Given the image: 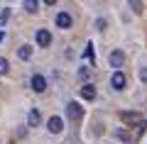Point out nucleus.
<instances>
[{"label":"nucleus","mask_w":147,"mask_h":144,"mask_svg":"<svg viewBox=\"0 0 147 144\" xmlns=\"http://www.w3.org/2000/svg\"><path fill=\"white\" fill-rule=\"evenodd\" d=\"M120 117H123V122H137V125L142 122V117L137 113H120Z\"/></svg>","instance_id":"9d476101"},{"label":"nucleus","mask_w":147,"mask_h":144,"mask_svg":"<svg viewBox=\"0 0 147 144\" xmlns=\"http://www.w3.org/2000/svg\"><path fill=\"white\" fill-rule=\"evenodd\" d=\"M66 115H69L71 120H79L81 115H84V110H81L79 103H69V105H66Z\"/></svg>","instance_id":"423d86ee"},{"label":"nucleus","mask_w":147,"mask_h":144,"mask_svg":"<svg viewBox=\"0 0 147 144\" xmlns=\"http://www.w3.org/2000/svg\"><path fill=\"white\" fill-rule=\"evenodd\" d=\"M71 25H74V20H71L69 12H59V15H57V27H59V29H69Z\"/></svg>","instance_id":"20e7f679"},{"label":"nucleus","mask_w":147,"mask_h":144,"mask_svg":"<svg viewBox=\"0 0 147 144\" xmlns=\"http://www.w3.org/2000/svg\"><path fill=\"white\" fill-rule=\"evenodd\" d=\"M96 27L98 29H105V20H96Z\"/></svg>","instance_id":"6ab92c4d"},{"label":"nucleus","mask_w":147,"mask_h":144,"mask_svg":"<svg viewBox=\"0 0 147 144\" xmlns=\"http://www.w3.org/2000/svg\"><path fill=\"white\" fill-rule=\"evenodd\" d=\"M84 59H88V61H91V59H96V54H93V44H88V46H86V52H84Z\"/></svg>","instance_id":"4468645a"},{"label":"nucleus","mask_w":147,"mask_h":144,"mask_svg":"<svg viewBox=\"0 0 147 144\" xmlns=\"http://www.w3.org/2000/svg\"><path fill=\"white\" fill-rule=\"evenodd\" d=\"M88 73H91V71H88V66H84V68H79V76H81V78H88Z\"/></svg>","instance_id":"f3484780"},{"label":"nucleus","mask_w":147,"mask_h":144,"mask_svg":"<svg viewBox=\"0 0 147 144\" xmlns=\"http://www.w3.org/2000/svg\"><path fill=\"white\" fill-rule=\"evenodd\" d=\"M22 7H25L27 12H34V10H37V0H34V3H32V0H25V3H22Z\"/></svg>","instance_id":"ddd939ff"},{"label":"nucleus","mask_w":147,"mask_h":144,"mask_svg":"<svg viewBox=\"0 0 147 144\" xmlns=\"http://www.w3.org/2000/svg\"><path fill=\"white\" fill-rule=\"evenodd\" d=\"M39 110H30V113H27V125H30V127H37V125H39Z\"/></svg>","instance_id":"1a4fd4ad"},{"label":"nucleus","mask_w":147,"mask_h":144,"mask_svg":"<svg viewBox=\"0 0 147 144\" xmlns=\"http://www.w3.org/2000/svg\"><path fill=\"white\" fill-rule=\"evenodd\" d=\"M30 86L34 93H44V88H47V81H44V76H39V73H34V76L30 78Z\"/></svg>","instance_id":"f03ea898"},{"label":"nucleus","mask_w":147,"mask_h":144,"mask_svg":"<svg viewBox=\"0 0 147 144\" xmlns=\"http://www.w3.org/2000/svg\"><path fill=\"white\" fill-rule=\"evenodd\" d=\"M7 68H10L7 66V59H0V73H7Z\"/></svg>","instance_id":"dca6fc26"},{"label":"nucleus","mask_w":147,"mask_h":144,"mask_svg":"<svg viewBox=\"0 0 147 144\" xmlns=\"http://www.w3.org/2000/svg\"><path fill=\"white\" fill-rule=\"evenodd\" d=\"M125 83H127L125 73H123V71H113V76H110V86L115 88V90H123V88H125Z\"/></svg>","instance_id":"f257e3e1"},{"label":"nucleus","mask_w":147,"mask_h":144,"mask_svg":"<svg viewBox=\"0 0 147 144\" xmlns=\"http://www.w3.org/2000/svg\"><path fill=\"white\" fill-rule=\"evenodd\" d=\"M81 98H86V100H93L96 98V86H93V83H86V86L81 88Z\"/></svg>","instance_id":"6e6552de"},{"label":"nucleus","mask_w":147,"mask_h":144,"mask_svg":"<svg viewBox=\"0 0 147 144\" xmlns=\"http://www.w3.org/2000/svg\"><path fill=\"white\" fill-rule=\"evenodd\" d=\"M140 78H142V81H147V68H142V71H140Z\"/></svg>","instance_id":"aec40b11"},{"label":"nucleus","mask_w":147,"mask_h":144,"mask_svg":"<svg viewBox=\"0 0 147 144\" xmlns=\"http://www.w3.org/2000/svg\"><path fill=\"white\" fill-rule=\"evenodd\" d=\"M108 61H110V66H115V68H120V66H123V61H125V54H123L120 49H115V52H110Z\"/></svg>","instance_id":"39448f33"},{"label":"nucleus","mask_w":147,"mask_h":144,"mask_svg":"<svg viewBox=\"0 0 147 144\" xmlns=\"http://www.w3.org/2000/svg\"><path fill=\"white\" fill-rule=\"evenodd\" d=\"M7 17H10V10H7V7H5V10L0 12V27H5V22H7Z\"/></svg>","instance_id":"2eb2a0df"},{"label":"nucleus","mask_w":147,"mask_h":144,"mask_svg":"<svg viewBox=\"0 0 147 144\" xmlns=\"http://www.w3.org/2000/svg\"><path fill=\"white\" fill-rule=\"evenodd\" d=\"M115 137H118V139H123V142H132V137L125 132V129H115Z\"/></svg>","instance_id":"f8f14e48"},{"label":"nucleus","mask_w":147,"mask_h":144,"mask_svg":"<svg viewBox=\"0 0 147 144\" xmlns=\"http://www.w3.org/2000/svg\"><path fill=\"white\" fill-rule=\"evenodd\" d=\"M17 56H20L22 61H25V59H30V56H32V46H30V44H22L20 49H17Z\"/></svg>","instance_id":"9b49d317"},{"label":"nucleus","mask_w":147,"mask_h":144,"mask_svg":"<svg viewBox=\"0 0 147 144\" xmlns=\"http://www.w3.org/2000/svg\"><path fill=\"white\" fill-rule=\"evenodd\" d=\"M37 44H39V46H49V44H52V34H49L47 29H39V32H37Z\"/></svg>","instance_id":"0eeeda50"},{"label":"nucleus","mask_w":147,"mask_h":144,"mask_svg":"<svg viewBox=\"0 0 147 144\" xmlns=\"http://www.w3.org/2000/svg\"><path fill=\"white\" fill-rule=\"evenodd\" d=\"M130 7H132L135 12H140V10H142V3H130Z\"/></svg>","instance_id":"a211bd4d"},{"label":"nucleus","mask_w":147,"mask_h":144,"mask_svg":"<svg viewBox=\"0 0 147 144\" xmlns=\"http://www.w3.org/2000/svg\"><path fill=\"white\" fill-rule=\"evenodd\" d=\"M3 37H5V34H3V32H0V42H3Z\"/></svg>","instance_id":"412c9836"},{"label":"nucleus","mask_w":147,"mask_h":144,"mask_svg":"<svg viewBox=\"0 0 147 144\" xmlns=\"http://www.w3.org/2000/svg\"><path fill=\"white\" fill-rule=\"evenodd\" d=\"M47 129H49L52 134H59V132L64 129V120H61V117H57V115H54V117H49V122H47Z\"/></svg>","instance_id":"7ed1b4c3"}]
</instances>
